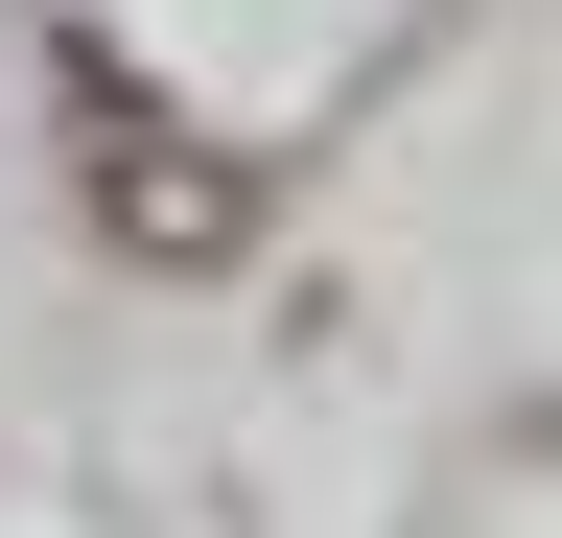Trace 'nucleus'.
I'll return each instance as SVG.
<instances>
[{"mask_svg": "<svg viewBox=\"0 0 562 538\" xmlns=\"http://www.w3.org/2000/svg\"><path fill=\"white\" fill-rule=\"evenodd\" d=\"M94 187H117V211H140V234H165V257H235V234H258V187H235V164H211V141H188V117H94Z\"/></svg>", "mask_w": 562, "mask_h": 538, "instance_id": "1", "label": "nucleus"}]
</instances>
